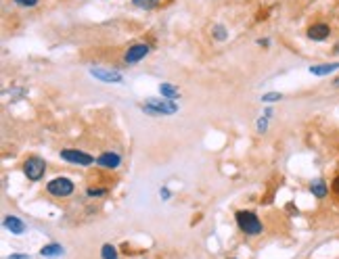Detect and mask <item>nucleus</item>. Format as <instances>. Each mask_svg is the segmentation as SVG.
Masks as SVG:
<instances>
[{
	"instance_id": "15",
	"label": "nucleus",
	"mask_w": 339,
	"mask_h": 259,
	"mask_svg": "<svg viewBox=\"0 0 339 259\" xmlns=\"http://www.w3.org/2000/svg\"><path fill=\"white\" fill-rule=\"evenodd\" d=\"M101 257H103V259H120L117 249L113 245H103V249H101Z\"/></svg>"
},
{
	"instance_id": "10",
	"label": "nucleus",
	"mask_w": 339,
	"mask_h": 259,
	"mask_svg": "<svg viewBox=\"0 0 339 259\" xmlns=\"http://www.w3.org/2000/svg\"><path fill=\"white\" fill-rule=\"evenodd\" d=\"M4 228L11 230V234H17V236H19V234H23L27 230V226L23 224L17 215H6L4 217Z\"/></svg>"
},
{
	"instance_id": "17",
	"label": "nucleus",
	"mask_w": 339,
	"mask_h": 259,
	"mask_svg": "<svg viewBox=\"0 0 339 259\" xmlns=\"http://www.w3.org/2000/svg\"><path fill=\"white\" fill-rule=\"evenodd\" d=\"M157 2H159V0H132L134 6H138V9H145V11H149V9H153V6H157Z\"/></svg>"
},
{
	"instance_id": "4",
	"label": "nucleus",
	"mask_w": 339,
	"mask_h": 259,
	"mask_svg": "<svg viewBox=\"0 0 339 259\" xmlns=\"http://www.w3.org/2000/svg\"><path fill=\"white\" fill-rule=\"evenodd\" d=\"M46 171V163L44 159H40V157H29V159L23 163V174L27 176V180H31V182H38Z\"/></svg>"
},
{
	"instance_id": "9",
	"label": "nucleus",
	"mask_w": 339,
	"mask_h": 259,
	"mask_svg": "<svg viewBox=\"0 0 339 259\" xmlns=\"http://www.w3.org/2000/svg\"><path fill=\"white\" fill-rule=\"evenodd\" d=\"M331 34V27L327 25V23H316V25H312L308 27V38L314 42H322V40H327Z\"/></svg>"
},
{
	"instance_id": "22",
	"label": "nucleus",
	"mask_w": 339,
	"mask_h": 259,
	"mask_svg": "<svg viewBox=\"0 0 339 259\" xmlns=\"http://www.w3.org/2000/svg\"><path fill=\"white\" fill-rule=\"evenodd\" d=\"M159 194H161L163 199H170V190H168V188H161V190H159Z\"/></svg>"
},
{
	"instance_id": "20",
	"label": "nucleus",
	"mask_w": 339,
	"mask_h": 259,
	"mask_svg": "<svg viewBox=\"0 0 339 259\" xmlns=\"http://www.w3.org/2000/svg\"><path fill=\"white\" fill-rule=\"evenodd\" d=\"M258 132H260V134H264V132L268 130V115H264V117H260V119H258Z\"/></svg>"
},
{
	"instance_id": "6",
	"label": "nucleus",
	"mask_w": 339,
	"mask_h": 259,
	"mask_svg": "<svg viewBox=\"0 0 339 259\" xmlns=\"http://www.w3.org/2000/svg\"><path fill=\"white\" fill-rule=\"evenodd\" d=\"M92 77H97L101 82H107V84H122L124 82V75L120 71H113V69H103V67H90L88 69Z\"/></svg>"
},
{
	"instance_id": "16",
	"label": "nucleus",
	"mask_w": 339,
	"mask_h": 259,
	"mask_svg": "<svg viewBox=\"0 0 339 259\" xmlns=\"http://www.w3.org/2000/svg\"><path fill=\"white\" fill-rule=\"evenodd\" d=\"M211 34H214V38H216V40H220V42L226 40V38H228L226 27H224V25H220V23H218V25L211 27Z\"/></svg>"
},
{
	"instance_id": "26",
	"label": "nucleus",
	"mask_w": 339,
	"mask_h": 259,
	"mask_svg": "<svg viewBox=\"0 0 339 259\" xmlns=\"http://www.w3.org/2000/svg\"><path fill=\"white\" fill-rule=\"evenodd\" d=\"M333 86H335V88H339V77H337V80L333 82Z\"/></svg>"
},
{
	"instance_id": "21",
	"label": "nucleus",
	"mask_w": 339,
	"mask_h": 259,
	"mask_svg": "<svg viewBox=\"0 0 339 259\" xmlns=\"http://www.w3.org/2000/svg\"><path fill=\"white\" fill-rule=\"evenodd\" d=\"M86 194H88V197H103V194H107V190L105 188H88Z\"/></svg>"
},
{
	"instance_id": "23",
	"label": "nucleus",
	"mask_w": 339,
	"mask_h": 259,
	"mask_svg": "<svg viewBox=\"0 0 339 259\" xmlns=\"http://www.w3.org/2000/svg\"><path fill=\"white\" fill-rule=\"evenodd\" d=\"M258 44H260V46H264V48H266V46H270V40H266V38L262 40V38H260V40H258Z\"/></svg>"
},
{
	"instance_id": "7",
	"label": "nucleus",
	"mask_w": 339,
	"mask_h": 259,
	"mask_svg": "<svg viewBox=\"0 0 339 259\" xmlns=\"http://www.w3.org/2000/svg\"><path fill=\"white\" fill-rule=\"evenodd\" d=\"M149 46L147 44H132L128 50H126V54H124V61L128 63V65H132V63H138V61H143L147 54H149Z\"/></svg>"
},
{
	"instance_id": "19",
	"label": "nucleus",
	"mask_w": 339,
	"mask_h": 259,
	"mask_svg": "<svg viewBox=\"0 0 339 259\" xmlns=\"http://www.w3.org/2000/svg\"><path fill=\"white\" fill-rule=\"evenodd\" d=\"M15 4H19V6H23V9H31V6H36L40 0H13Z\"/></svg>"
},
{
	"instance_id": "14",
	"label": "nucleus",
	"mask_w": 339,
	"mask_h": 259,
	"mask_svg": "<svg viewBox=\"0 0 339 259\" xmlns=\"http://www.w3.org/2000/svg\"><path fill=\"white\" fill-rule=\"evenodd\" d=\"M327 190H329V188H327V184L322 182V180H316V182L310 184V192H312L316 199H325V197H327Z\"/></svg>"
},
{
	"instance_id": "11",
	"label": "nucleus",
	"mask_w": 339,
	"mask_h": 259,
	"mask_svg": "<svg viewBox=\"0 0 339 259\" xmlns=\"http://www.w3.org/2000/svg\"><path fill=\"white\" fill-rule=\"evenodd\" d=\"M335 69H339V63H325V65H312L310 73L312 75H329V73H333Z\"/></svg>"
},
{
	"instance_id": "18",
	"label": "nucleus",
	"mask_w": 339,
	"mask_h": 259,
	"mask_svg": "<svg viewBox=\"0 0 339 259\" xmlns=\"http://www.w3.org/2000/svg\"><path fill=\"white\" fill-rule=\"evenodd\" d=\"M281 98H283L281 92H268V94H264V96H262L264 103H277V100H281Z\"/></svg>"
},
{
	"instance_id": "3",
	"label": "nucleus",
	"mask_w": 339,
	"mask_h": 259,
	"mask_svg": "<svg viewBox=\"0 0 339 259\" xmlns=\"http://www.w3.org/2000/svg\"><path fill=\"white\" fill-rule=\"evenodd\" d=\"M74 182L69 178H54L51 180L49 184H46V190H49V194H52V197H69V194L74 192Z\"/></svg>"
},
{
	"instance_id": "2",
	"label": "nucleus",
	"mask_w": 339,
	"mask_h": 259,
	"mask_svg": "<svg viewBox=\"0 0 339 259\" xmlns=\"http://www.w3.org/2000/svg\"><path fill=\"white\" fill-rule=\"evenodd\" d=\"M145 113L149 115H155V117H159V115H174L178 111V105L174 103V100H170V98H147V103L140 107Z\"/></svg>"
},
{
	"instance_id": "13",
	"label": "nucleus",
	"mask_w": 339,
	"mask_h": 259,
	"mask_svg": "<svg viewBox=\"0 0 339 259\" xmlns=\"http://www.w3.org/2000/svg\"><path fill=\"white\" fill-rule=\"evenodd\" d=\"M40 255L42 257H59V255H63V247L57 245V242H51V245L40 249Z\"/></svg>"
},
{
	"instance_id": "12",
	"label": "nucleus",
	"mask_w": 339,
	"mask_h": 259,
	"mask_svg": "<svg viewBox=\"0 0 339 259\" xmlns=\"http://www.w3.org/2000/svg\"><path fill=\"white\" fill-rule=\"evenodd\" d=\"M159 94L163 98H170V100H174V98H178L180 96V90L176 88L174 84H170V82H163V84H159Z\"/></svg>"
},
{
	"instance_id": "25",
	"label": "nucleus",
	"mask_w": 339,
	"mask_h": 259,
	"mask_svg": "<svg viewBox=\"0 0 339 259\" xmlns=\"http://www.w3.org/2000/svg\"><path fill=\"white\" fill-rule=\"evenodd\" d=\"M11 259H29V255H11Z\"/></svg>"
},
{
	"instance_id": "8",
	"label": "nucleus",
	"mask_w": 339,
	"mask_h": 259,
	"mask_svg": "<svg viewBox=\"0 0 339 259\" xmlns=\"http://www.w3.org/2000/svg\"><path fill=\"white\" fill-rule=\"evenodd\" d=\"M120 163H122V157L117 155V153H103L97 159V165L99 167H105V169H115V167H120Z\"/></svg>"
},
{
	"instance_id": "1",
	"label": "nucleus",
	"mask_w": 339,
	"mask_h": 259,
	"mask_svg": "<svg viewBox=\"0 0 339 259\" xmlns=\"http://www.w3.org/2000/svg\"><path fill=\"white\" fill-rule=\"evenodd\" d=\"M236 226L241 228V232H245L247 236H258L262 234V222L254 211H236Z\"/></svg>"
},
{
	"instance_id": "5",
	"label": "nucleus",
	"mask_w": 339,
	"mask_h": 259,
	"mask_svg": "<svg viewBox=\"0 0 339 259\" xmlns=\"http://www.w3.org/2000/svg\"><path fill=\"white\" fill-rule=\"evenodd\" d=\"M61 159L67 163H76V165H92L94 163V157H90L84 151H78V148H63Z\"/></svg>"
},
{
	"instance_id": "24",
	"label": "nucleus",
	"mask_w": 339,
	"mask_h": 259,
	"mask_svg": "<svg viewBox=\"0 0 339 259\" xmlns=\"http://www.w3.org/2000/svg\"><path fill=\"white\" fill-rule=\"evenodd\" d=\"M333 190H335V192L339 194V176H337V178L333 180Z\"/></svg>"
}]
</instances>
